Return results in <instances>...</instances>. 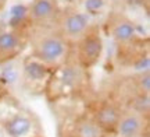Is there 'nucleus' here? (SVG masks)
Masks as SVG:
<instances>
[{
	"label": "nucleus",
	"instance_id": "6e6552de",
	"mask_svg": "<svg viewBox=\"0 0 150 137\" xmlns=\"http://www.w3.org/2000/svg\"><path fill=\"white\" fill-rule=\"evenodd\" d=\"M121 113H122V109L120 105L111 101H103L97 105L92 118L95 119L97 126L107 134V133H115Z\"/></svg>",
	"mask_w": 150,
	"mask_h": 137
},
{
	"label": "nucleus",
	"instance_id": "0eeeda50",
	"mask_svg": "<svg viewBox=\"0 0 150 137\" xmlns=\"http://www.w3.org/2000/svg\"><path fill=\"white\" fill-rule=\"evenodd\" d=\"M147 119L149 118L140 115L134 109H122L115 133L121 137H142L149 129Z\"/></svg>",
	"mask_w": 150,
	"mask_h": 137
},
{
	"label": "nucleus",
	"instance_id": "39448f33",
	"mask_svg": "<svg viewBox=\"0 0 150 137\" xmlns=\"http://www.w3.org/2000/svg\"><path fill=\"white\" fill-rule=\"evenodd\" d=\"M60 11L57 0H32L27 14L32 28H49L54 27Z\"/></svg>",
	"mask_w": 150,
	"mask_h": 137
},
{
	"label": "nucleus",
	"instance_id": "f03ea898",
	"mask_svg": "<svg viewBox=\"0 0 150 137\" xmlns=\"http://www.w3.org/2000/svg\"><path fill=\"white\" fill-rule=\"evenodd\" d=\"M104 29L120 49L129 50L139 42L138 27L132 18L121 11H111L104 21Z\"/></svg>",
	"mask_w": 150,
	"mask_h": 137
},
{
	"label": "nucleus",
	"instance_id": "9d476101",
	"mask_svg": "<svg viewBox=\"0 0 150 137\" xmlns=\"http://www.w3.org/2000/svg\"><path fill=\"white\" fill-rule=\"evenodd\" d=\"M131 87L134 94H147L150 95V73L149 70L139 71L131 77Z\"/></svg>",
	"mask_w": 150,
	"mask_h": 137
},
{
	"label": "nucleus",
	"instance_id": "f257e3e1",
	"mask_svg": "<svg viewBox=\"0 0 150 137\" xmlns=\"http://www.w3.org/2000/svg\"><path fill=\"white\" fill-rule=\"evenodd\" d=\"M27 42L31 45V55L40 65L60 69L70 56L71 45L54 27L32 28Z\"/></svg>",
	"mask_w": 150,
	"mask_h": 137
},
{
	"label": "nucleus",
	"instance_id": "7ed1b4c3",
	"mask_svg": "<svg viewBox=\"0 0 150 137\" xmlns=\"http://www.w3.org/2000/svg\"><path fill=\"white\" fill-rule=\"evenodd\" d=\"M74 46L76 66L82 70L93 69L100 62L104 50V42L99 27L92 24L88 32Z\"/></svg>",
	"mask_w": 150,
	"mask_h": 137
},
{
	"label": "nucleus",
	"instance_id": "9b49d317",
	"mask_svg": "<svg viewBox=\"0 0 150 137\" xmlns=\"http://www.w3.org/2000/svg\"><path fill=\"white\" fill-rule=\"evenodd\" d=\"M28 122L24 121V119H18V121L13 122L10 126H8V132L11 134H21V133H25L28 130Z\"/></svg>",
	"mask_w": 150,
	"mask_h": 137
},
{
	"label": "nucleus",
	"instance_id": "423d86ee",
	"mask_svg": "<svg viewBox=\"0 0 150 137\" xmlns=\"http://www.w3.org/2000/svg\"><path fill=\"white\" fill-rule=\"evenodd\" d=\"M27 35L21 29H3L0 31V66L16 59L27 45Z\"/></svg>",
	"mask_w": 150,
	"mask_h": 137
},
{
	"label": "nucleus",
	"instance_id": "1a4fd4ad",
	"mask_svg": "<svg viewBox=\"0 0 150 137\" xmlns=\"http://www.w3.org/2000/svg\"><path fill=\"white\" fill-rule=\"evenodd\" d=\"M71 137H106V133L97 126L92 116L85 115L75 121Z\"/></svg>",
	"mask_w": 150,
	"mask_h": 137
},
{
	"label": "nucleus",
	"instance_id": "20e7f679",
	"mask_svg": "<svg viewBox=\"0 0 150 137\" xmlns=\"http://www.w3.org/2000/svg\"><path fill=\"white\" fill-rule=\"evenodd\" d=\"M91 25V20L85 13L75 7H67L61 9L54 28L71 46H74L88 32Z\"/></svg>",
	"mask_w": 150,
	"mask_h": 137
}]
</instances>
